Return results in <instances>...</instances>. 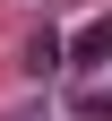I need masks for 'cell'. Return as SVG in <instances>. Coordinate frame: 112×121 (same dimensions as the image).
I'll use <instances>...</instances> for the list:
<instances>
[{
    "label": "cell",
    "mask_w": 112,
    "mask_h": 121,
    "mask_svg": "<svg viewBox=\"0 0 112 121\" xmlns=\"http://www.w3.org/2000/svg\"><path fill=\"white\" fill-rule=\"evenodd\" d=\"M78 112H86V121H112V78H86V86H78Z\"/></svg>",
    "instance_id": "cell-3"
},
{
    "label": "cell",
    "mask_w": 112,
    "mask_h": 121,
    "mask_svg": "<svg viewBox=\"0 0 112 121\" xmlns=\"http://www.w3.org/2000/svg\"><path fill=\"white\" fill-rule=\"evenodd\" d=\"M60 60H69V43H60V35H35V43H26V69H35V78H52Z\"/></svg>",
    "instance_id": "cell-2"
},
{
    "label": "cell",
    "mask_w": 112,
    "mask_h": 121,
    "mask_svg": "<svg viewBox=\"0 0 112 121\" xmlns=\"http://www.w3.org/2000/svg\"><path fill=\"white\" fill-rule=\"evenodd\" d=\"M69 60H86V69H95V60H112V17L78 26V35H69Z\"/></svg>",
    "instance_id": "cell-1"
}]
</instances>
